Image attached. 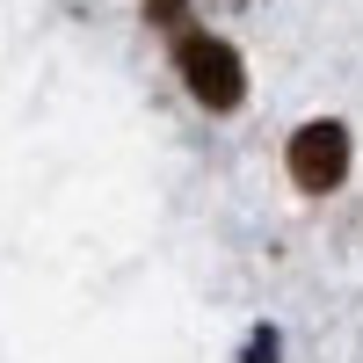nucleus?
I'll list each match as a JSON object with an SVG mask.
<instances>
[{
	"label": "nucleus",
	"instance_id": "obj_3",
	"mask_svg": "<svg viewBox=\"0 0 363 363\" xmlns=\"http://www.w3.org/2000/svg\"><path fill=\"white\" fill-rule=\"evenodd\" d=\"M145 15H153V22H182V0H145ZM182 29H189V22H182Z\"/></svg>",
	"mask_w": 363,
	"mask_h": 363
},
{
	"label": "nucleus",
	"instance_id": "obj_1",
	"mask_svg": "<svg viewBox=\"0 0 363 363\" xmlns=\"http://www.w3.org/2000/svg\"><path fill=\"white\" fill-rule=\"evenodd\" d=\"M174 66H182V80H189V95L211 102V109H233V102H240V87H247V73H240L233 44L196 37V29H174Z\"/></svg>",
	"mask_w": 363,
	"mask_h": 363
},
{
	"label": "nucleus",
	"instance_id": "obj_2",
	"mask_svg": "<svg viewBox=\"0 0 363 363\" xmlns=\"http://www.w3.org/2000/svg\"><path fill=\"white\" fill-rule=\"evenodd\" d=\"M342 174H349V131L342 124H306L291 138V182L306 196H327Z\"/></svg>",
	"mask_w": 363,
	"mask_h": 363
}]
</instances>
